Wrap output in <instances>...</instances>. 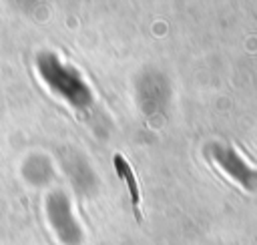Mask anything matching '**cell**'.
Wrapping results in <instances>:
<instances>
[{"label": "cell", "mask_w": 257, "mask_h": 245, "mask_svg": "<svg viewBox=\"0 0 257 245\" xmlns=\"http://www.w3.org/2000/svg\"><path fill=\"white\" fill-rule=\"evenodd\" d=\"M112 163H114V169H116L118 177L126 183V189H128V195H131V203H133L135 217L141 221V219H143V215H141V191H139V185H137L135 173H133L131 165L126 163V159H124V157H120V155H114Z\"/></svg>", "instance_id": "6da1fadb"}]
</instances>
